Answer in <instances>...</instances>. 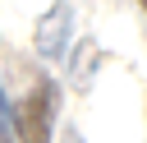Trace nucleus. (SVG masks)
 Returning a JSON list of instances; mask_svg holds the SVG:
<instances>
[{"label": "nucleus", "mask_w": 147, "mask_h": 143, "mask_svg": "<svg viewBox=\"0 0 147 143\" xmlns=\"http://www.w3.org/2000/svg\"><path fill=\"white\" fill-rule=\"evenodd\" d=\"M138 5H142V9H147V0H138Z\"/></svg>", "instance_id": "obj_4"}, {"label": "nucleus", "mask_w": 147, "mask_h": 143, "mask_svg": "<svg viewBox=\"0 0 147 143\" xmlns=\"http://www.w3.org/2000/svg\"><path fill=\"white\" fill-rule=\"evenodd\" d=\"M69 18H74V9L60 0V5H51V14L37 23V51H41L46 60H55V55L64 51V42H69V28H74Z\"/></svg>", "instance_id": "obj_2"}, {"label": "nucleus", "mask_w": 147, "mask_h": 143, "mask_svg": "<svg viewBox=\"0 0 147 143\" xmlns=\"http://www.w3.org/2000/svg\"><path fill=\"white\" fill-rule=\"evenodd\" d=\"M0 143H14V125H9V106L0 97Z\"/></svg>", "instance_id": "obj_3"}, {"label": "nucleus", "mask_w": 147, "mask_h": 143, "mask_svg": "<svg viewBox=\"0 0 147 143\" xmlns=\"http://www.w3.org/2000/svg\"><path fill=\"white\" fill-rule=\"evenodd\" d=\"M55 111H60V88H55V78H37L32 92L9 111V125H14L18 143H51Z\"/></svg>", "instance_id": "obj_1"}]
</instances>
